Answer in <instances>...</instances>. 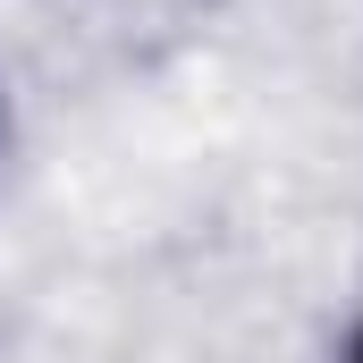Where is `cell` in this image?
Masks as SVG:
<instances>
[{
	"label": "cell",
	"mask_w": 363,
	"mask_h": 363,
	"mask_svg": "<svg viewBox=\"0 0 363 363\" xmlns=\"http://www.w3.org/2000/svg\"><path fill=\"white\" fill-rule=\"evenodd\" d=\"M338 363H363V321L347 330V338H338Z\"/></svg>",
	"instance_id": "obj_1"
},
{
	"label": "cell",
	"mask_w": 363,
	"mask_h": 363,
	"mask_svg": "<svg viewBox=\"0 0 363 363\" xmlns=\"http://www.w3.org/2000/svg\"><path fill=\"white\" fill-rule=\"evenodd\" d=\"M0 152H9V85H0Z\"/></svg>",
	"instance_id": "obj_2"
}]
</instances>
